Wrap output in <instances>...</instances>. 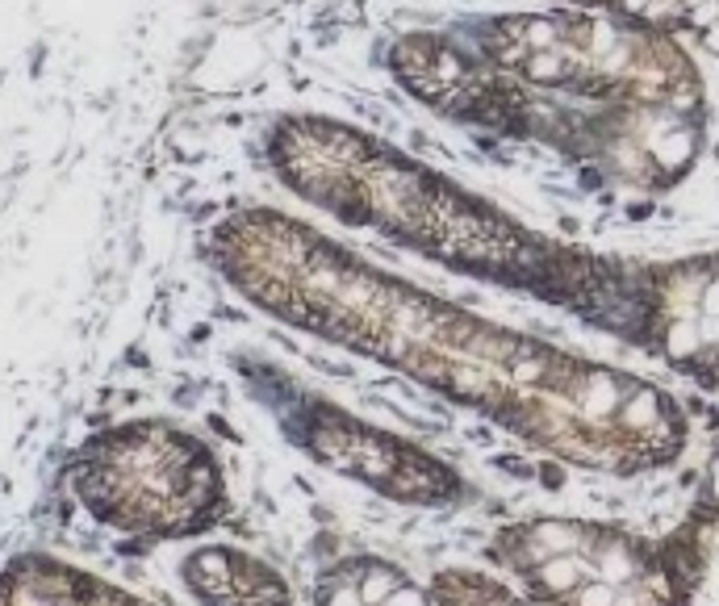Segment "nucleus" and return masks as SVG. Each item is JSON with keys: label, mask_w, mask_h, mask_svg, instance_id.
<instances>
[{"label": "nucleus", "mask_w": 719, "mask_h": 606, "mask_svg": "<svg viewBox=\"0 0 719 606\" xmlns=\"http://www.w3.org/2000/svg\"><path fill=\"white\" fill-rule=\"evenodd\" d=\"M586 586V565L573 561V556H552L540 569V590L544 594H569Z\"/></svg>", "instance_id": "1"}, {"label": "nucleus", "mask_w": 719, "mask_h": 606, "mask_svg": "<svg viewBox=\"0 0 719 606\" xmlns=\"http://www.w3.org/2000/svg\"><path fill=\"white\" fill-rule=\"evenodd\" d=\"M699 347H703V335H699V322H694V318H678L674 326H669L665 352L674 356V360H690Z\"/></svg>", "instance_id": "2"}, {"label": "nucleus", "mask_w": 719, "mask_h": 606, "mask_svg": "<svg viewBox=\"0 0 719 606\" xmlns=\"http://www.w3.org/2000/svg\"><path fill=\"white\" fill-rule=\"evenodd\" d=\"M393 594H398V577L385 573V569L368 573V577L360 581V598H364V606H385Z\"/></svg>", "instance_id": "3"}, {"label": "nucleus", "mask_w": 719, "mask_h": 606, "mask_svg": "<svg viewBox=\"0 0 719 606\" xmlns=\"http://www.w3.org/2000/svg\"><path fill=\"white\" fill-rule=\"evenodd\" d=\"M615 586L611 581H586L582 594H577V606H615Z\"/></svg>", "instance_id": "4"}, {"label": "nucleus", "mask_w": 719, "mask_h": 606, "mask_svg": "<svg viewBox=\"0 0 719 606\" xmlns=\"http://www.w3.org/2000/svg\"><path fill=\"white\" fill-rule=\"evenodd\" d=\"M623 418H628V427H648L657 418V406H653V393H640V398L628 402V410H623Z\"/></svg>", "instance_id": "5"}, {"label": "nucleus", "mask_w": 719, "mask_h": 606, "mask_svg": "<svg viewBox=\"0 0 719 606\" xmlns=\"http://www.w3.org/2000/svg\"><path fill=\"white\" fill-rule=\"evenodd\" d=\"M540 535H544V548H552V552H561V548H573V531L569 527H556V523H544L540 527Z\"/></svg>", "instance_id": "6"}, {"label": "nucleus", "mask_w": 719, "mask_h": 606, "mask_svg": "<svg viewBox=\"0 0 719 606\" xmlns=\"http://www.w3.org/2000/svg\"><path fill=\"white\" fill-rule=\"evenodd\" d=\"M602 569H607V573H611L615 581H623V577H632V561H628V556H623V552H611V556H607V561H602Z\"/></svg>", "instance_id": "7"}, {"label": "nucleus", "mask_w": 719, "mask_h": 606, "mask_svg": "<svg viewBox=\"0 0 719 606\" xmlns=\"http://www.w3.org/2000/svg\"><path fill=\"white\" fill-rule=\"evenodd\" d=\"M699 335H703V347H715V343H719V318H715V314H703V318H699Z\"/></svg>", "instance_id": "8"}, {"label": "nucleus", "mask_w": 719, "mask_h": 606, "mask_svg": "<svg viewBox=\"0 0 719 606\" xmlns=\"http://www.w3.org/2000/svg\"><path fill=\"white\" fill-rule=\"evenodd\" d=\"M699 306H703V314H715V318H719V281H711V285L703 289Z\"/></svg>", "instance_id": "9"}, {"label": "nucleus", "mask_w": 719, "mask_h": 606, "mask_svg": "<svg viewBox=\"0 0 719 606\" xmlns=\"http://www.w3.org/2000/svg\"><path fill=\"white\" fill-rule=\"evenodd\" d=\"M385 606H423V598L414 594V590H398V594H393Z\"/></svg>", "instance_id": "10"}, {"label": "nucleus", "mask_w": 719, "mask_h": 606, "mask_svg": "<svg viewBox=\"0 0 719 606\" xmlns=\"http://www.w3.org/2000/svg\"><path fill=\"white\" fill-rule=\"evenodd\" d=\"M707 46H711V51H715V55H719V21H715V26H711V30H707Z\"/></svg>", "instance_id": "11"}, {"label": "nucleus", "mask_w": 719, "mask_h": 606, "mask_svg": "<svg viewBox=\"0 0 719 606\" xmlns=\"http://www.w3.org/2000/svg\"><path fill=\"white\" fill-rule=\"evenodd\" d=\"M711 494H715V502H719V460H715V469H711Z\"/></svg>", "instance_id": "12"}, {"label": "nucleus", "mask_w": 719, "mask_h": 606, "mask_svg": "<svg viewBox=\"0 0 719 606\" xmlns=\"http://www.w3.org/2000/svg\"><path fill=\"white\" fill-rule=\"evenodd\" d=\"M615 606H636V598L632 594H615Z\"/></svg>", "instance_id": "13"}]
</instances>
